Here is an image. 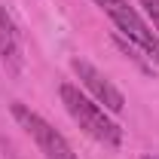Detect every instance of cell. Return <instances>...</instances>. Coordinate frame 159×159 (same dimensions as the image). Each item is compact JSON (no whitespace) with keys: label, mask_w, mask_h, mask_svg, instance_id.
<instances>
[{"label":"cell","mask_w":159,"mask_h":159,"mask_svg":"<svg viewBox=\"0 0 159 159\" xmlns=\"http://www.w3.org/2000/svg\"><path fill=\"white\" fill-rule=\"evenodd\" d=\"M58 95H61V104H64L67 116L74 119L92 141H98L104 147H119V144H122V129L110 119V113H107L95 98H89L86 92H80V86L61 83Z\"/></svg>","instance_id":"cell-1"},{"label":"cell","mask_w":159,"mask_h":159,"mask_svg":"<svg viewBox=\"0 0 159 159\" xmlns=\"http://www.w3.org/2000/svg\"><path fill=\"white\" fill-rule=\"evenodd\" d=\"M101 9L110 16V21L116 25V31L129 40L132 46H138L141 55L147 61L159 64V34L153 31V25L141 16L129 0H95Z\"/></svg>","instance_id":"cell-2"},{"label":"cell","mask_w":159,"mask_h":159,"mask_svg":"<svg viewBox=\"0 0 159 159\" xmlns=\"http://www.w3.org/2000/svg\"><path fill=\"white\" fill-rule=\"evenodd\" d=\"M12 116H16V122L31 135V141L37 144V150L43 153V159H77V153H74V147L67 144V138L61 135L58 129H52V125L40 116L37 110H31L28 104L16 101V104H12Z\"/></svg>","instance_id":"cell-3"},{"label":"cell","mask_w":159,"mask_h":159,"mask_svg":"<svg viewBox=\"0 0 159 159\" xmlns=\"http://www.w3.org/2000/svg\"><path fill=\"white\" fill-rule=\"evenodd\" d=\"M70 67H74V74L80 77V86L89 92V98H95L101 107L107 110V113H119V110L125 107L122 92H119L116 86H113L110 80L101 74L92 61H86V58H74V61H70Z\"/></svg>","instance_id":"cell-4"},{"label":"cell","mask_w":159,"mask_h":159,"mask_svg":"<svg viewBox=\"0 0 159 159\" xmlns=\"http://www.w3.org/2000/svg\"><path fill=\"white\" fill-rule=\"evenodd\" d=\"M0 61H3V67L12 77H19L21 70H25L21 34H19V28H16V21H12V16L6 12V6H0Z\"/></svg>","instance_id":"cell-5"},{"label":"cell","mask_w":159,"mask_h":159,"mask_svg":"<svg viewBox=\"0 0 159 159\" xmlns=\"http://www.w3.org/2000/svg\"><path fill=\"white\" fill-rule=\"evenodd\" d=\"M141 6L147 9V16H150V25L156 28V34H159V0H141Z\"/></svg>","instance_id":"cell-6"},{"label":"cell","mask_w":159,"mask_h":159,"mask_svg":"<svg viewBox=\"0 0 159 159\" xmlns=\"http://www.w3.org/2000/svg\"><path fill=\"white\" fill-rule=\"evenodd\" d=\"M144 159H159V156H144Z\"/></svg>","instance_id":"cell-7"}]
</instances>
